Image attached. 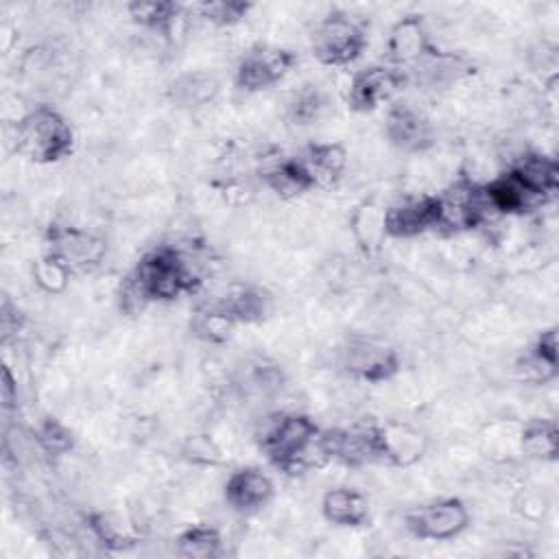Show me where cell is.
<instances>
[{"instance_id": "1", "label": "cell", "mask_w": 559, "mask_h": 559, "mask_svg": "<svg viewBox=\"0 0 559 559\" xmlns=\"http://www.w3.org/2000/svg\"><path fill=\"white\" fill-rule=\"evenodd\" d=\"M124 282L146 306L148 301H170L194 293L201 277L188 255L175 247L162 245L144 253Z\"/></svg>"}, {"instance_id": "2", "label": "cell", "mask_w": 559, "mask_h": 559, "mask_svg": "<svg viewBox=\"0 0 559 559\" xmlns=\"http://www.w3.org/2000/svg\"><path fill=\"white\" fill-rule=\"evenodd\" d=\"M319 428L299 413L273 415L264 421L260 432V448L275 467L284 472H299L314 463V456L325 461L319 443Z\"/></svg>"}, {"instance_id": "3", "label": "cell", "mask_w": 559, "mask_h": 559, "mask_svg": "<svg viewBox=\"0 0 559 559\" xmlns=\"http://www.w3.org/2000/svg\"><path fill=\"white\" fill-rule=\"evenodd\" d=\"M74 135L66 118L52 107L39 105L24 114L15 127L17 151L35 164H52L72 153Z\"/></svg>"}, {"instance_id": "4", "label": "cell", "mask_w": 559, "mask_h": 559, "mask_svg": "<svg viewBox=\"0 0 559 559\" xmlns=\"http://www.w3.org/2000/svg\"><path fill=\"white\" fill-rule=\"evenodd\" d=\"M312 55L325 66H349L356 61L365 46V28L345 11H332L323 17L312 33Z\"/></svg>"}, {"instance_id": "5", "label": "cell", "mask_w": 559, "mask_h": 559, "mask_svg": "<svg viewBox=\"0 0 559 559\" xmlns=\"http://www.w3.org/2000/svg\"><path fill=\"white\" fill-rule=\"evenodd\" d=\"M325 459H336L345 465H362L371 461H382L380 426L378 424H356L352 428H334L319 437Z\"/></svg>"}, {"instance_id": "6", "label": "cell", "mask_w": 559, "mask_h": 559, "mask_svg": "<svg viewBox=\"0 0 559 559\" xmlns=\"http://www.w3.org/2000/svg\"><path fill=\"white\" fill-rule=\"evenodd\" d=\"M467 524L469 511L459 498L435 500L406 513V526L419 539H450L465 531Z\"/></svg>"}, {"instance_id": "7", "label": "cell", "mask_w": 559, "mask_h": 559, "mask_svg": "<svg viewBox=\"0 0 559 559\" xmlns=\"http://www.w3.org/2000/svg\"><path fill=\"white\" fill-rule=\"evenodd\" d=\"M295 61L297 57L293 50L258 44L249 48L240 59L236 70V83L240 90H247V92L266 90L277 81H282L290 72Z\"/></svg>"}, {"instance_id": "8", "label": "cell", "mask_w": 559, "mask_h": 559, "mask_svg": "<svg viewBox=\"0 0 559 559\" xmlns=\"http://www.w3.org/2000/svg\"><path fill=\"white\" fill-rule=\"evenodd\" d=\"M343 367L367 382L389 380L397 367L400 358L395 349L373 336H352L343 347Z\"/></svg>"}, {"instance_id": "9", "label": "cell", "mask_w": 559, "mask_h": 559, "mask_svg": "<svg viewBox=\"0 0 559 559\" xmlns=\"http://www.w3.org/2000/svg\"><path fill=\"white\" fill-rule=\"evenodd\" d=\"M439 197V227H448L452 231L456 229H472L480 221H485L489 210V203L485 199L483 186H476L467 179L456 181Z\"/></svg>"}, {"instance_id": "10", "label": "cell", "mask_w": 559, "mask_h": 559, "mask_svg": "<svg viewBox=\"0 0 559 559\" xmlns=\"http://www.w3.org/2000/svg\"><path fill=\"white\" fill-rule=\"evenodd\" d=\"M57 260H61L70 271H83L96 266L105 255V242L90 231L52 225L48 229V251Z\"/></svg>"}, {"instance_id": "11", "label": "cell", "mask_w": 559, "mask_h": 559, "mask_svg": "<svg viewBox=\"0 0 559 559\" xmlns=\"http://www.w3.org/2000/svg\"><path fill=\"white\" fill-rule=\"evenodd\" d=\"M404 83L406 74L397 66H369L352 79L349 105L356 111H371L389 103Z\"/></svg>"}, {"instance_id": "12", "label": "cell", "mask_w": 559, "mask_h": 559, "mask_svg": "<svg viewBox=\"0 0 559 559\" xmlns=\"http://www.w3.org/2000/svg\"><path fill=\"white\" fill-rule=\"evenodd\" d=\"M439 216L441 207L437 194L408 197L384 210V229L386 236L411 238L426 229L439 227Z\"/></svg>"}, {"instance_id": "13", "label": "cell", "mask_w": 559, "mask_h": 559, "mask_svg": "<svg viewBox=\"0 0 559 559\" xmlns=\"http://www.w3.org/2000/svg\"><path fill=\"white\" fill-rule=\"evenodd\" d=\"M386 135L402 151H424L432 142L428 118L408 103L391 105L386 114Z\"/></svg>"}, {"instance_id": "14", "label": "cell", "mask_w": 559, "mask_h": 559, "mask_svg": "<svg viewBox=\"0 0 559 559\" xmlns=\"http://www.w3.org/2000/svg\"><path fill=\"white\" fill-rule=\"evenodd\" d=\"M273 496L271 478L258 467H242L225 483V500L240 513L262 509Z\"/></svg>"}, {"instance_id": "15", "label": "cell", "mask_w": 559, "mask_h": 559, "mask_svg": "<svg viewBox=\"0 0 559 559\" xmlns=\"http://www.w3.org/2000/svg\"><path fill=\"white\" fill-rule=\"evenodd\" d=\"M386 50H389V57L397 66L419 63L428 52H432V46L428 41L421 15H406V17H402L391 28V35H389V41H386Z\"/></svg>"}, {"instance_id": "16", "label": "cell", "mask_w": 559, "mask_h": 559, "mask_svg": "<svg viewBox=\"0 0 559 559\" xmlns=\"http://www.w3.org/2000/svg\"><path fill=\"white\" fill-rule=\"evenodd\" d=\"M483 192L489 203V210L500 214H518L544 203V199L535 197L511 170L483 186Z\"/></svg>"}, {"instance_id": "17", "label": "cell", "mask_w": 559, "mask_h": 559, "mask_svg": "<svg viewBox=\"0 0 559 559\" xmlns=\"http://www.w3.org/2000/svg\"><path fill=\"white\" fill-rule=\"evenodd\" d=\"M262 179L282 199H293L317 188L301 157H280L271 162L262 168Z\"/></svg>"}, {"instance_id": "18", "label": "cell", "mask_w": 559, "mask_h": 559, "mask_svg": "<svg viewBox=\"0 0 559 559\" xmlns=\"http://www.w3.org/2000/svg\"><path fill=\"white\" fill-rule=\"evenodd\" d=\"M380 443L382 461L400 467L413 465L426 450L424 435L408 426H380Z\"/></svg>"}, {"instance_id": "19", "label": "cell", "mask_w": 559, "mask_h": 559, "mask_svg": "<svg viewBox=\"0 0 559 559\" xmlns=\"http://www.w3.org/2000/svg\"><path fill=\"white\" fill-rule=\"evenodd\" d=\"M207 308L225 317L229 323L255 321L262 319L266 310V297L251 286H234L214 304H207Z\"/></svg>"}, {"instance_id": "20", "label": "cell", "mask_w": 559, "mask_h": 559, "mask_svg": "<svg viewBox=\"0 0 559 559\" xmlns=\"http://www.w3.org/2000/svg\"><path fill=\"white\" fill-rule=\"evenodd\" d=\"M321 511L328 522L338 526H358L367 520L369 502L360 491L336 487L323 496Z\"/></svg>"}, {"instance_id": "21", "label": "cell", "mask_w": 559, "mask_h": 559, "mask_svg": "<svg viewBox=\"0 0 559 559\" xmlns=\"http://www.w3.org/2000/svg\"><path fill=\"white\" fill-rule=\"evenodd\" d=\"M511 173L539 199H548L557 190V162L548 155L528 153L518 159Z\"/></svg>"}, {"instance_id": "22", "label": "cell", "mask_w": 559, "mask_h": 559, "mask_svg": "<svg viewBox=\"0 0 559 559\" xmlns=\"http://www.w3.org/2000/svg\"><path fill=\"white\" fill-rule=\"evenodd\" d=\"M317 186L334 183L345 170L347 155L341 144H310L301 157Z\"/></svg>"}, {"instance_id": "23", "label": "cell", "mask_w": 559, "mask_h": 559, "mask_svg": "<svg viewBox=\"0 0 559 559\" xmlns=\"http://www.w3.org/2000/svg\"><path fill=\"white\" fill-rule=\"evenodd\" d=\"M352 231L358 247L365 253H373L380 249L386 229H384V210L373 203H360L352 214Z\"/></svg>"}, {"instance_id": "24", "label": "cell", "mask_w": 559, "mask_h": 559, "mask_svg": "<svg viewBox=\"0 0 559 559\" xmlns=\"http://www.w3.org/2000/svg\"><path fill=\"white\" fill-rule=\"evenodd\" d=\"M179 13H181V7L175 2H166V0L131 2L129 4V15L133 17V22H138L140 26H146L151 31H162V33H168L173 28Z\"/></svg>"}, {"instance_id": "25", "label": "cell", "mask_w": 559, "mask_h": 559, "mask_svg": "<svg viewBox=\"0 0 559 559\" xmlns=\"http://www.w3.org/2000/svg\"><path fill=\"white\" fill-rule=\"evenodd\" d=\"M522 450L535 459H555L557 426L546 419H533L522 430Z\"/></svg>"}, {"instance_id": "26", "label": "cell", "mask_w": 559, "mask_h": 559, "mask_svg": "<svg viewBox=\"0 0 559 559\" xmlns=\"http://www.w3.org/2000/svg\"><path fill=\"white\" fill-rule=\"evenodd\" d=\"M218 550H221V537L210 526L194 524L179 535V555L183 557L207 559V557H216Z\"/></svg>"}, {"instance_id": "27", "label": "cell", "mask_w": 559, "mask_h": 559, "mask_svg": "<svg viewBox=\"0 0 559 559\" xmlns=\"http://www.w3.org/2000/svg\"><path fill=\"white\" fill-rule=\"evenodd\" d=\"M70 275H72V271L50 253H44L33 264V277H35L37 286L46 293H61L66 288Z\"/></svg>"}, {"instance_id": "28", "label": "cell", "mask_w": 559, "mask_h": 559, "mask_svg": "<svg viewBox=\"0 0 559 559\" xmlns=\"http://www.w3.org/2000/svg\"><path fill=\"white\" fill-rule=\"evenodd\" d=\"M251 4L249 2H240V0H216V2H201L197 4V11L201 13V17H205L212 24L218 26H229L240 22L247 13H249Z\"/></svg>"}, {"instance_id": "29", "label": "cell", "mask_w": 559, "mask_h": 559, "mask_svg": "<svg viewBox=\"0 0 559 559\" xmlns=\"http://www.w3.org/2000/svg\"><path fill=\"white\" fill-rule=\"evenodd\" d=\"M175 87V85H173ZM216 92V81L207 74H190L186 79H181L175 87V94L181 103L186 105H197L203 103L207 98H212Z\"/></svg>"}, {"instance_id": "30", "label": "cell", "mask_w": 559, "mask_h": 559, "mask_svg": "<svg viewBox=\"0 0 559 559\" xmlns=\"http://www.w3.org/2000/svg\"><path fill=\"white\" fill-rule=\"evenodd\" d=\"M323 103H321V96L317 90H299L293 100L288 103V114L290 118L297 122V124H310L312 120L319 118V111H321Z\"/></svg>"}, {"instance_id": "31", "label": "cell", "mask_w": 559, "mask_h": 559, "mask_svg": "<svg viewBox=\"0 0 559 559\" xmlns=\"http://www.w3.org/2000/svg\"><path fill=\"white\" fill-rule=\"evenodd\" d=\"M37 441H39V445H41L46 452H50V454H61V452L70 450V445H72V435H70V430H68L63 424H59L57 419H46V421H41L39 428H37Z\"/></svg>"}, {"instance_id": "32", "label": "cell", "mask_w": 559, "mask_h": 559, "mask_svg": "<svg viewBox=\"0 0 559 559\" xmlns=\"http://www.w3.org/2000/svg\"><path fill=\"white\" fill-rule=\"evenodd\" d=\"M90 526L94 531V535L105 544V546H114V548H122L124 544H131V537L127 535V531L122 528V524L118 520H114L107 513H96L90 518Z\"/></svg>"}, {"instance_id": "33", "label": "cell", "mask_w": 559, "mask_h": 559, "mask_svg": "<svg viewBox=\"0 0 559 559\" xmlns=\"http://www.w3.org/2000/svg\"><path fill=\"white\" fill-rule=\"evenodd\" d=\"M17 404V389L13 384L9 367H2V406L13 408Z\"/></svg>"}]
</instances>
